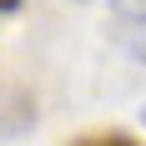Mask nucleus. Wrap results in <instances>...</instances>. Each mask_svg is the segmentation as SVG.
<instances>
[{"mask_svg":"<svg viewBox=\"0 0 146 146\" xmlns=\"http://www.w3.org/2000/svg\"><path fill=\"white\" fill-rule=\"evenodd\" d=\"M116 30H146V0H111Z\"/></svg>","mask_w":146,"mask_h":146,"instance_id":"1","label":"nucleus"},{"mask_svg":"<svg viewBox=\"0 0 146 146\" xmlns=\"http://www.w3.org/2000/svg\"><path fill=\"white\" fill-rule=\"evenodd\" d=\"M71 146H136V141L121 136V131H101V136H81V141H71Z\"/></svg>","mask_w":146,"mask_h":146,"instance_id":"2","label":"nucleus"},{"mask_svg":"<svg viewBox=\"0 0 146 146\" xmlns=\"http://www.w3.org/2000/svg\"><path fill=\"white\" fill-rule=\"evenodd\" d=\"M15 5H20V0H0V10H15Z\"/></svg>","mask_w":146,"mask_h":146,"instance_id":"3","label":"nucleus"},{"mask_svg":"<svg viewBox=\"0 0 146 146\" xmlns=\"http://www.w3.org/2000/svg\"><path fill=\"white\" fill-rule=\"evenodd\" d=\"M141 121H146V106H141Z\"/></svg>","mask_w":146,"mask_h":146,"instance_id":"4","label":"nucleus"}]
</instances>
